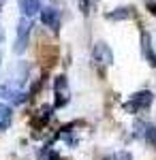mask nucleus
Instances as JSON below:
<instances>
[{"mask_svg":"<svg viewBox=\"0 0 156 160\" xmlns=\"http://www.w3.org/2000/svg\"><path fill=\"white\" fill-rule=\"evenodd\" d=\"M4 2H7V0H0V9H2V7H4Z\"/></svg>","mask_w":156,"mask_h":160,"instance_id":"18","label":"nucleus"},{"mask_svg":"<svg viewBox=\"0 0 156 160\" xmlns=\"http://www.w3.org/2000/svg\"><path fill=\"white\" fill-rule=\"evenodd\" d=\"M92 58L101 66H111L113 64V51H111V47H109L107 43L98 41V43H94V47H92Z\"/></svg>","mask_w":156,"mask_h":160,"instance_id":"4","label":"nucleus"},{"mask_svg":"<svg viewBox=\"0 0 156 160\" xmlns=\"http://www.w3.org/2000/svg\"><path fill=\"white\" fill-rule=\"evenodd\" d=\"M17 7H19L22 15L30 19V17H34V15H39V13H41L43 2H41V0H17Z\"/></svg>","mask_w":156,"mask_h":160,"instance_id":"6","label":"nucleus"},{"mask_svg":"<svg viewBox=\"0 0 156 160\" xmlns=\"http://www.w3.org/2000/svg\"><path fill=\"white\" fill-rule=\"evenodd\" d=\"M4 41V30H2V24H0V43Z\"/></svg>","mask_w":156,"mask_h":160,"instance_id":"16","label":"nucleus"},{"mask_svg":"<svg viewBox=\"0 0 156 160\" xmlns=\"http://www.w3.org/2000/svg\"><path fill=\"white\" fill-rule=\"evenodd\" d=\"M133 17H135L133 7H118V9L107 13V19H111V22H126V19H133Z\"/></svg>","mask_w":156,"mask_h":160,"instance_id":"8","label":"nucleus"},{"mask_svg":"<svg viewBox=\"0 0 156 160\" xmlns=\"http://www.w3.org/2000/svg\"><path fill=\"white\" fill-rule=\"evenodd\" d=\"M7 126H9V122H0V130H4Z\"/></svg>","mask_w":156,"mask_h":160,"instance_id":"17","label":"nucleus"},{"mask_svg":"<svg viewBox=\"0 0 156 160\" xmlns=\"http://www.w3.org/2000/svg\"><path fill=\"white\" fill-rule=\"evenodd\" d=\"M30 32H32V22L28 17H22L17 22V38H15V45H13L15 53H24L26 51L28 41H30Z\"/></svg>","mask_w":156,"mask_h":160,"instance_id":"1","label":"nucleus"},{"mask_svg":"<svg viewBox=\"0 0 156 160\" xmlns=\"http://www.w3.org/2000/svg\"><path fill=\"white\" fill-rule=\"evenodd\" d=\"M141 49H143V56H145V58H148V60H152V64H154L152 43H150V34H148V32H143V34H141Z\"/></svg>","mask_w":156,"mask_h":160,"instance_id":"9","label":"nucleus"},{"mask_svg":"<svg viewBox=\"0 0 156 160\" xmlns=\"http://www.w3.org/2000/svg\"><path fill=\"white\" fill-rule=\"evenodd\" d=\"M11 120V107L0 102V122H9Z\"/></svg>","mask_w":156,"mask_h":160,"instance_id":"11","label":"nucleus"},{"mask_svg":"<svg viewBox=\"0 0 156 160\" xmlns=\"http://www.w3.org/2000/svg\"><path fill=\"white\" fill-rule=\"evenodd\" d=\"M39 17H41L43 26H47L51 32H58V30H60L62 17H60V11H58V9H54V7H43L41 13H39Z\"/></svg>","mask_w":156,"mask_h":160,"instance_id":"2","label":"nucleus"},{"mask_svg":"<svg viewBox=\"0 0 156 160\" xmlns=\"http://www.w3.org/2000/svg\"><path fill=\"white\" fill-rule=\"evenodd\" d=\"M0 94H2L4 98H9L11 102H15V105H24L26 100H28V94H26L24 90H19V88L4 86V88H0Z\"/></svg>","mask_w":156,"mask_h":160,"instance_id":"7","label":"nucleus"},{"mask_svg":"<svg viewBox=\"0 0 156 160\" xmlns=\"http://www.w3.org/2000/svg\"><path fill=\"white\" fill-rule=\"evenodd\" d=\"M90 7H92V0H79V9H81V13H88Z\"/></svg>","mask_w":156,"mask_h":160,"instance_id":"14","label":"nucleus"},{"mask_svg":"<svg viewBox=\"0 0 156 160\" xmlns=\"http://www.w3.org/2000/svg\"><path fill=\"white\" fill-rule=\"evenodd\" d=\"M103 160H133L131 152H113V154H107Z\"/></svg>","mask_w":156,"mask_h":160,"instance_id":"10","label":"nucleus"},{"mask_svg":"<svg viewBox=\"0 0 156 160\" xmlns=\"http://www.w3.org/2000/svg\"><path fill=\"white\" fill-rule=\"evenodd\" d=\"M39 158H41V160H58V154H56V152H51V149H43Z\"/></svg>","mask_w":156,"mask_h":160,"instance_id":"13","label":"nucleus"},{"mask_svg":"<svg viewBox=\"0 0 156 160\" xmlns=\"http://www.w3.org/2000/svg\"><path fill=\"white\" fill-rule=\"evenodd\" d=\"M152 100H154V94H152L150 90H141V92L133 94V96H131V102H128V105H124V109H126V111L148 109V107L152 105Z\"/></svg>","mask_w":156,"mask_h":160,"instance_id":"3","label":"nucleus"},{"mask_svg":"<svg viewBox=\"0 0 156 160\" xmlns=\"http://www.w3.org/2000/svg\"><path fill=\"white\" fill-rule=\"evenodd\" d=\"M150 11H152V13L156 15V2H150Z\"/></svg>","mask_w":156,"mask_h":160,"instance_id":"15","label":"nucleus"},{"mask_svg":"<svg viewBox=\"0 0 156 160\" xmlns=\"http://www.w3.org/2000/svg\"><path fill=\"white\" fill-rule=\"evenodd\" d=\"M26 79H28V64H26V62H19L11 71V75H9V86L11 88H22L26 83Z\"/></svg>","mask_w":156,"mask_h":160,"instance_id":"5","label":"nucleus"},{"mask_svg":"<svg viewBox=\"0 0 156 160\" xmlns=\"http://www.w3.org/2000/svg\"><path fill=\"white\" fill-rule=\"evenodd\" d=\"M0 60H2V58H0Z\"/></svg>","mask_w":156,"mask_h":160,"instance_id":"19","label":"nucleus"},{"mask_svg":"<svg viewBox=\"0 0 156 160\" xmlns=\"http://www.w3.org/2000/svg\"><path fill=\"white\" fill-rule=\"evenodd\" d=\"M148 139H150V143L152 145H156V128L154 126H145V132H143Z\"/></svg>","mask_w":156,"mask_h":160,"instance_id":"12","label":"nucleus"}]
</instances>
